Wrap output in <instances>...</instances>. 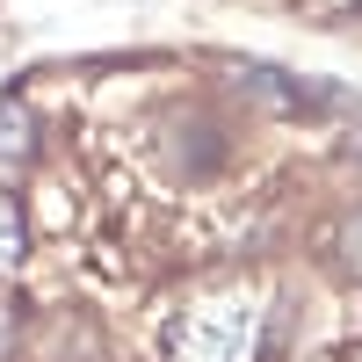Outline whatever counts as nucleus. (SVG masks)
<instances>
[{
	"label": "nucleus",
	"mask_w": 362,
	"mask_h": 362,
	"mask_svg": "<svg viewBox=\"0 0 362 362\" xmlns=\"http://www.w3.org/2000/svg\"><path fill=\"white\" fill-rule=\"evenodd\" d=\"M254 341H261V312L247 297H203L174 326V362H254Z\"/></svg>",
	"instance_id": "1"
},
{
	"label": "nucleus",
	"mask_w": 362,
	"mask_h": 362,
	"mask_svg": "<svg viewBox=\"0 0 362 362\" xmlns=\"http://www.w3.org/2000/svg\"><path fill=\"white\" fill-rule=\"evenodd\" d=\"M348 153H355V160H362V124H355V131H348Z\"/></svg>",
	"instance_id": "4"
},
{
	"label": "nucleus",
	"mask_w": 362,
	"mask_h": 362,
	"mask_svg": "<svg viewBox=\"0 0 362 362\" xmlns=\"http://www.w3.org/2000/svg\"><path fill=\"white\" fill-rule=\"evenodd\" d=\"M22 247H29V225H22V203L0 189V268H15L22 261Z\"/></svg>",
	"instance_id": "2"
},
{
	"label": "nucleus",
	"mask_w": 362,
	"mask_h": 362,
	"mask_svg": "<svg viewBox=\"0 0 362 362\" xmlns=\"http://www.w3.org/2000/svg\"><path fill=\"white\" fill-rule=\"evenodd\" d=\"M8 355H15V305L0 297V362H8Z\"/></svg>",
	"instance_id": "3"
}]
</instances>
